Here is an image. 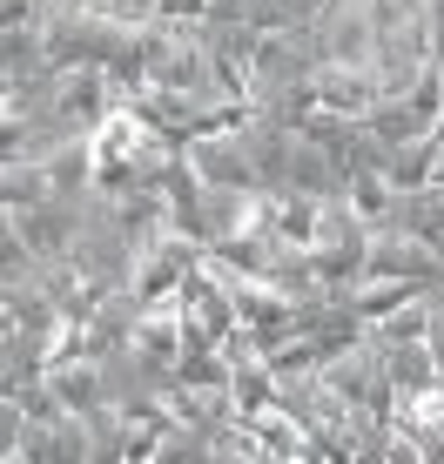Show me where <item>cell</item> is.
I'll use <instances>...</instances> for the list:
<instances>
[{
    "instance_id": "6da1fadb",
    "label": "cell",
    "mask_w": 444,
    "mask_h": 464,
    "mask_svg": "<svg viewBox=\"0 0 444 464\" xmlns=\"http://www.w3.org/2000/svg\"><path fill=\"white\" fill-rule=\"evenodd\" d=\"M431 363H438V371H444V316H438V324H431Z\"/></svg>"
}]
</instances>
